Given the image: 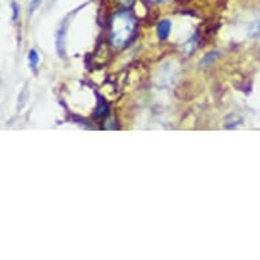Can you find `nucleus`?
I'll return each mask as SVG.
<instances>
[{"label": "nucleus", "instance_id": "3", "mask_svg": "<svg viewBox=\"0 0 260 260\" xmlns=\"http://www.w3.org/2000/svg\"><path fill=\"white\" fill-rule=\"evenodd\" d=\"M27 59H29L30 67H31V69H36V67H37V64H39V61H40V57H39V53H37V51H36V49H31V51L29 52Z\"/></svg>", "mask_w": 260, "mask_h": 260}, {"label": "nucleus", "instance_id": "1", "mask_svg": "<svg viewBox=\"0 0 260 260\" xmlns=\"http://www.w3.org/2000/svg\"><path fill=\"white\" fill-rule=\"evenodd\" d=\"M135 31V19L128 13H117L112 19L111 41L115 47H124Z\"/></svg>", "mask_w": 260, "mask_h": 260}, {"label": "nucleus", "instance_id": "5", "mask_svg": "<svg viewBox=\"0 0 260 260\" xmlns=\"http://www.w3.org/2000/svg\"><path fill=\"white\" fill-rule=\"evenodd\" d=\"M260 35V19L256 21L251 27V36H257Z\"/></svg>", "mask_w": 260, "mask_h": 260}, {"label": "nucleus", "instance_id": "2", "mask_svg": "<svg viewBox=\"0 0 260 260\" xmlns=\"http://www.w3.org/2000/svg\"><path fill=\"white\" fill-rule=\"evenodd\" d=\"M172 30V23L168 19H164V21H159L157 25V35L159 37V40H167L171 35Z\"/></svg>", "mask_w": 260, "mask_h": 260}, {"label": "nucleus", "instance_id": "8", "mask_svg": "<svg viewBox=\"0 0 260 260\" xmlns=\"http://www.w3.org/2000/svg\"><path fill=\"white\" fill-rule=\"evenodd\" d=\"M153 2H161V0H153Z\"/></svg>", "mask_w": 260, "mask_h": 260}, {"label": "nucleus", "instance_id": "7", "mask_svg": "<svg viewBox=\"0 0 260 260\" xmlns=\"http://www.w3.org/2000/svg\"><path fill=\"white\" fill-rule=\"evenodd\" d=\"M11 6H13V11H14L13 18H14V19H15V18H17V15H18V9H17V6L14 5V3H13V5H11Z\"/></svg>", "mask_w": 260, "mask_h": 260}, {"label": "nucleus", "instance_id": "6", "mask_svg": "<svg viewBox=\"0 0 260 260\" xmlns=\"http://www.w3.org/2000/svg\"><path fill=\"white\" fill-rule=\"evenodd\" d=\"M40 2H41V0H31V2H30L29 10H30V11H31V13H33V11H35L36 9H37V6L40 5Z\"/></svg>", "mask_w": 260, "mask_h": 260}, {"label": "nucleus", "instance_id": "4", "mask_svg": "<svg viewBox=\"0 0 260 260\" xmlns=\"http://www.w3.org/2000/svg\"><path fill=\"white\" fill-rule=\"evenodd\" d=\"M107 109H108V105L107 103H104L103 100H100V104H99V108H97V111H95V117H104V116L107 115Z\"/></svg>", "mask_w": 260, "mask_h": 260}]
</instances>
